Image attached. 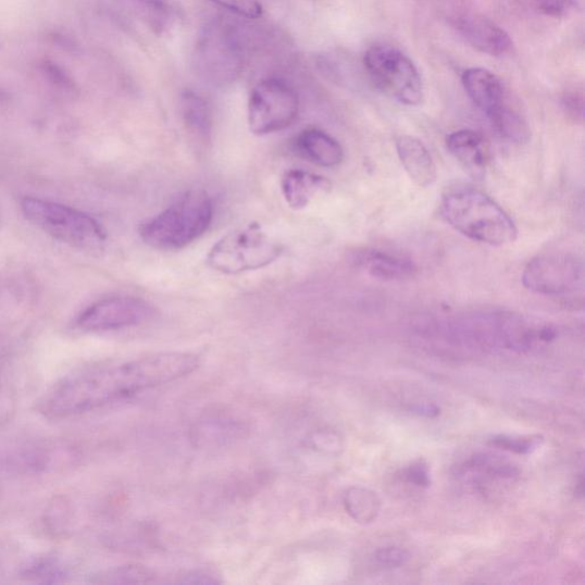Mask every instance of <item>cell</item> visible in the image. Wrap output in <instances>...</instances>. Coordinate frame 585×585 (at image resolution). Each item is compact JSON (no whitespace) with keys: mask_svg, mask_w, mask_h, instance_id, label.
Returning a JSON list of instances; mask_svg holds the SVG:
<instances>
[{"mask_svg":"<svg viewBox=\"0 0 585 585\" xmlns=\"http://www.w3.org/2000/svg\"><path fill=\"white\" fill-rule=\"evenodd\" d=\"M198 366L199 358L194 353L162 352L83 370L65 376L45 394L38 411L51 420L77 418L171 384Z\"/></svg>","mask_w":585,"mask_h":585,"instance_id":"1","label":"cell"},{"mask_svg":"<svg viewBox=\"0 0 585 585\" xmlns=\"http://www.w3.org/2000/svg\"><path fill=\"white\" fill-rule=\"evenodd\" d=\"M441 212L451 226L468 237L490 246H506L519 236L509 214L486 194L461 188L443 198Z\"/></svg>","mask_w":585,"mask_h":585,"instance_id":"2","label":"cell"},{"mask_svg":"<svg viewBox=\"0 0 585 585\" xmlns=\"http://www.w3.org/2000/svg\"><path fill=\"white\" fill-rule=\"evenodd\" d=\"M212 198L204 190H190L165 211L140 226L142 240L155 250L177 251L204 235L213 221Z\"/></svg>","mask_w":585,"mask_h":585,"instance_id":"3","label":"cell"},{"mask_svg":"<svg viewBox=\"0 0 585 585\" xmlns=\"http://www.w3.org/2000/svg\"><path fill=\"white\" fill-rule=\"evenodd\" d=\"M249 57V45L240 27L228 18L216 17L200 30L192 53L198 76L213 85L235 83Z\"/></svg>","mask_w":585,"mask_h":585,"instance_id":"4","label":"cell"},{"mask_svg":"<svg viewBox=\"0 0 585 585\" xmlns=\"http://www.w3.org/2000/svg\"><path fill=\"white\" fill-rule=\"evenodd\" d=\"M21 211L35 227L76 249L98 251L107 241L98 220L59 202L27 197L21 201Z\"/></svg>","mask_w":585,"mask_h":585,"instance_id":"5","label":"cell"},{"mask_svg":"<svg viewBox=\"0 0 585 585\" xmlns=\"http://www.w3.org/2000/svg\"><path fill=\"white\" fill-rule=\"evenodd\" d=\"M284 246L269 236L259 223L223 236L212 247L208 264L221 274L239 275L253 272L277 261Z\"/></svg>","mask_w":585,"mask_h":585,"instance_id":"6","label":"cell"},{"mask_svg":"<svg viewBox=\"0 0 585 585\" xmlns=\"http://www.w3.org/2000/svg\"><path fill=\"white\" fill-rule=\"evenodd\" d=\"M365 71L381 94L404 105L423 100V82L414 62L391 45H374L364 55Z\"/></svg>","mask_w":585,"mask_h":585,"instance_id":"7","label":"cell"},{"mask_svg":"<svg viewBox=\"0 0 585 585\" xmlns=\"http://www.w3.org/2000/svg\"><path fill=\"white\" fill-rule=\"evenodd\" d=\"M299 111L296 88L282 78L269 77L253 87L247 120L251 132L263 137L289 127L297 121Z\"/></svg>","mask_w":585,"mask_h":585,"instance_id":"8","label":"cell"},{"mask_svg":"<svg viewBox=\"0 0 585 585\" xmlns=\"http://www.w3.org/2000/svg\"><path fill=\"white\" fill-rule=\"evenodd\" d=\"M583 263L573 254L551 252L537 256L523 273L524 286L536 295L565 298L583 288Z\"/></svg>","mask_w":585,"mask_h":585,"instance_id":"9","label":"cell"},{"mask_svg":"<svg viewBox=\"0 0 585 585\" xmlns=\"http://www.w3.org/2000/svg\"><path fill=\"white\" fill-rule=\"evenodd\" d=\"M153 316L154 308L142 299L112 297L86 308L76 324L84 332L102 333L139 326Z\"/></svg>","mask_w":585,"mask_h":585,"instance_id":"10","label":"cell"},{"mask_svg":"<svg viewBox=\"0 0 585 585\" xmlns=\"http://www.w3.org/2000/svg\"><path fill=\"white\" fill-rule=\"evenodd\" d=\"M457 28L472 48L490 57H503L512 49L508 33L486 17L463 16L458 20Z\"/></svg>","mask_w":585,"mask_h":585,"instance_id":"11","label":"cell"},{"mask_svg":"<svg viewBox=\"0 0 585 585\" xmlns=\"http://www.w3.org/2000/svg\"><path fill=\"white\" fill-rule=\"evenodd\" d=\"M462 85L468 97L487 119L510 102L502 82L484 67L466 70L462 75Z\"/></svg>","mask_w":585,"mask_h":585,"instance_id":"12","label":"cell"},{"mask_svg":"<svg viewBox=\"0 0 585 585\" xmlns=\"http://www.w3.org/2000/svg\"><path fill=\"white\" fill-rule=\"evenodd\" d=\"M446 147L455 159L476 178L485 175L488 151L483 135L472 129H461L449 134Z\"/></svg>","mask_w":585,"mask_h":585,"instance_id":"13","label":"cell"},{"mask_svg":"<svg viewBox=\"0 0 585 585\" xmlns=\"http://www.w3.org/2000/svg\"><path fill=\"white\" fill-rule=\"evenodd\" d=\"M399 160L412 182L420 188L432 187L437 179V169L430 150L414 137L402 135L396 141Z\"/></svg>","mask_w":585,"mask_h":585,"instance_id":"14","label":"cell"},{"mask_svg":"<svg viewBox=\"0 0 585 585\" xmlns=\"http://www.w3.org/2000/svg\"><path fill=\"white\" fill-rule=\"evenodd\" d=\"M354 261L370 276L379 281L404 282L418 274V266L412 260L389 252L366 250L360 252Z\"/></svg>","mask_w":585,"mask_h":585,"instance_id":"15","label":"cell"},{"mask_svg":"<svg viewBox=\"0 0 585 585\" xmlns=\"http://www.w3.org/2000/svg\"><path fill=\"white\" fill-rule=\"evenodd\" d=\"M331 187L326 177L303 170L288 171L282 179V191L287 206L297 211L306 209L314 198Z\"/></svg>","mask_w":585,"mask_h":585,"instance_id":"16","label":"cell"},{"mask_svg":"<svg viewBox=\"0 0 585 585\" xmlns=\"http://www.w3.org/2000/svg\"><path fill=\"white\" fill-rule=\"evenodd\" d=\"M298 152L314 165L334 167L343 163L345 151L329 134L310 128L303 130L296 141Z\"/></svg>","mask_w":585,"mask_h":585,"instance_id":"17","label":"cell"},{"mask_svg":"<svg viewBox=\"0 0 585 585\" xmlns=\"http://www.w3.org/2000/svg\"><path fill=\"white\" fill-rule=\"evenodd\" d=\"M179 111L191 137L198 142H209L213 132V111L210 102L194 91H186L179 99Z\"/></svg>","mask_w":585,"mask_h":585,"instance_id":"18","label":"cell"},{"mask_svg":"<svg viewBox=\"0 0 585 585\" xmlns=\"http://www.w3.org/2000/svg\"><path fill=\"white\" fill-rule=\"evenodd\" d=\"M129 3L154 34L164 35L173 28L176 16L170 0H129Z\"/></svg>","mask_w":585,"mask_h":585,"instance_id":"19","label":"cell"},{"mask_svg":"<svg viewBox=\"0 0 585 585\" xmlns=\"http://www.w3.org/2000/svg\"><path fill=\"white\" fill-rule=\"evenodd\" d=\"M345 507L353 521L368 525L376 521L381 501L375 491L365 487H352L346 493Z\"/></svg>","mask_w":585,"mask_h":585,"instance_id":"20","label":"cell"},{"mask_svg":"<svg viewBox=\"0 0 585 585\" xmlns=\"http://www.w3.org/2000/svg\"><path fill=\"white\" fill-rule=\"evenodd\" d=\"M153 573L139 565L121 567L96 575L91 582L99 584H146L153 582Z\"/></svg>","mask_w":585,"mask_h":585,"instance_id":"21","label":"cell"},{"mask_svg":"<svg viewBox=\"0 0 585 585\" xmlns=\"http://www.w3.org/2000/svg\"><path fill=\"white\" fill-rule=\"evenodd\" d=\"M544 441L543 437L530 436V437H510V436H497L490 440V444L506 451L526 456L535 451L539 445Z\"/></svg>","mask_w":585,"mask_h":585,"instance_id":"22","label":"cell"},{"mask_svg":"<svg viewBox=\"0 0 585 585\" xmlns=\"http://www.w3.org/2000/svg\"><path fill=\"white\" fill-rule=\"evenodd\" d=\"M25 576L37 582L57 583L64 578L65 572L54 560L41 559L33 562L25 571Z\"/></svg>","mask_w":585,"mask_h":585,"instance_id":"23","label":"cell"},{"mask_svg":"<svg viewBox=\"0 0 585 585\" xmlns=\"http://www.w3.org/2000/svg\"><path fill=\"white\" fill-rule=\"evenodd\" d=\"M211 2L246 18H258L263 12L260 0H211Z\"/></svg>","mask_w":585,"mask_h":585,"instance_id":"24","label":"cell"},{"mask_svg":"<svg viewBox=\"0 0 585 585\" xmlns=\"http://www.w3.org/2000/svg\"><path fill=\"white\" fill-rule=\"evenodd\" d=\"M374 560L381 568L398 569L408 564L411 560V553L398 547H387L378 549L374 553Z\"/></svg>","mask_w":585,"mask_h":585,"instance_id":"25","label":"cell"},{"mask_svg":"<svg viewBox=\"0 0 585 585\" xmlns=\"http://www.w3.org/2000/svg\"><path fill=\"white\" fill-rule=\"evenodd\" d=\"M403 478L408 483L419 487H427L431 485L430 469H427V465L422 461H418L404 470Z\"/></svg>","mask_w":585,"mask_h":585,"instance_id":"26","label":"cell"},{"mask_svg":"<svg viewBox=\"0 0 585 585\" xmlns=\"http://www.w3.org/2000/svg\"><path fill=\"white\" fill-rule=\"evenodd\" d=\"M539 10L551 16L568 14L573 8V0H539Z\"/></svg>","mask_w":585,"mask_h":585,"instance_id":"27","label":"cell"},{"mask_svg":"<svg viewBox=\"0 0 585 585\" xmlns=\"http://www.w3.org/2000/svg\"><path fill=\"white\" fill-rule=\"evenodd\" d=\"M564 108L568 114L574 120L583 119V97L578 94L568 95L564 98Z\"/></svg>","mask_w":585,"mask_h":585,"instance_id":"28","label":"cell"},{"mask_svg":"<svg viewBox=\"0 0 585 585\" xmlns=\"http://www.w3.org/2000/svg\"><path fill=\"white\" fill-rule=\"evenodd\" d=\"M179 582L190 584H215L220 583L221 581L217 580V577L209 571H194L185 575L184 580Z\"/></svg>","mask_w":585,"mask_h":585,"instance_id":"29","label":"cell"},{"mask_svg":"<svg viewBox=\"0 0 585 585\" xmlns=\"http://www.w3.org/2000/svg\"><path fill=\"white\" fill-rule=\"evenodd\" d=\"M412 411L413 413H416L425 418H435L439 414V409L434 407V404H430V403H422V404L419 403L416 404V407L412 409Z\"/></svg>","mask_w":585,"mask_h":585,"instance_id":"30","label":"cell"}]
</instances>
